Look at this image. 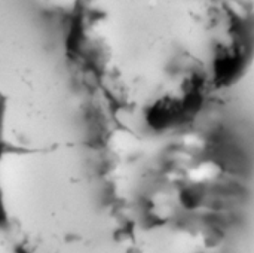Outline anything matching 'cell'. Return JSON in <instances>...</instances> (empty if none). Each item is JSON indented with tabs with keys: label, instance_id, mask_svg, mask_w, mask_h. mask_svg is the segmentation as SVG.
<instances>
[{
	"label": "cell",
	"instance_id": "cell-1",
	"mask_svg": "<svg viewBox=\"0 0 254 253\" xmlns=\"http://www.w3.org/2000/svg\"><path fill=\"white\" fill-rule=\"evenodd\" d=\"M144 253H254V82L156 148Z\"/></svg>",
	"mask_w": 254,
	"mask_h": 253
},
{
	"label": "cell",
	"instance_id": "cell-2",
	"mask_svg": "<svg viewBox=\"0 0 254 253\" xmlns=\"http://www.w3.org/2000/svg\"><path fill=\"white\" fill-rule=\"evenodd\" d=\"M0 253H18L9 234L0 230Z\"/></svg>",
	"mask_w": 254,
	"mask_h": 253
}]
</instances>
